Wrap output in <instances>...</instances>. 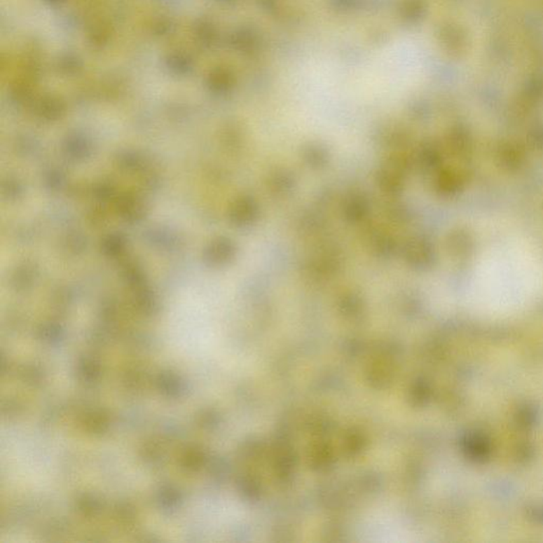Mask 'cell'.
<instances>
[{
    "label": "cell",
    "instance_id": "obj_1",
    "mask_svg": "<svg viewBox=\"0 0 543 543\" xmlns=\"http://www.w3.org/2000/svg\"><path fill=\"white\" fill-rule=\"evenodd\" d=\"M543 290V260L530 243L504 239L485 247L470 274L472 308L489 317L515 315Z\"/></svg>",
    "mask_w": 543,
    "mask_h": 543
}]
</instances>
